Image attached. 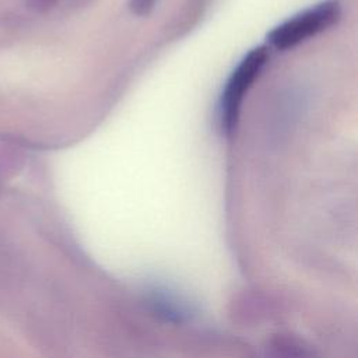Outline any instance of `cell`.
Returning a JSON list of instances; mask_svg holds the SVG:
<instances>
[{
    "label": "cell",
    "instance_id": "obj_1",
    "mask_svg": "<svg viewBox=\"0 0 358 358\" xmlns=\"http://www.w3.org/2000/svg\"><path fill=\"white\" fill-rule=\"evenodd\" d=\"M340 15L341 8L337 0L322 1L273 28L267 41L278 50L291 49L334 25Z\"/></svg>",
    "mask_w": 358,
    "mask_h": 358
},
{
    "label": "cell",
    "instance_id": "obj_2",
    "mask_svg": "<svg viewBox=\"0 0 358 358\" xmlns=\"http://www.w3.org/2000/svg\"><path fill=\"white\" fill-rule=\"evenodd\" d=\"M268 59V49L257 46L249 50L231 73L220 99V124L225 134L234 131L238 123L245 94L259 77Z\"/></svg>",
    "mask_w": 358,
    "mask_h": 358
},
{
    "label": "cell",
    "instance_id": "obj_3",
    "mask_svg": "<svg viewBox=\"0 0 358 358\" xmlns=\"http://www.w3.org/2000/svg\"><path fill=\"white\" fill-rule=\"evenodd\" d=\"M147 298L152 312L164 320L182 323L192 316L193 310L189 302L168 288H151Z\"/></svg>",
    "mask_w": 358,
    "mask_h": 358
},
{
    "label": "cell",
    "instance_id": "obj_4",
    "mask_svg": "<svg viewBox=\"0 0 358 358\" xmlns=\"http://www.w3.org/2000/svg\"><path fill=\"white\" fill-rule=\"evenodd\" d=\"M158 0H130V10L136 15H147L157 4Z\"/></svg>",
    "mask_w": 358,
    "mask_h": 358
},
{
    "label": "cell",
    "instance_id": "obj_5",
    "mask_svg": "<svg viewBox=\"0 0 358 358\" xmlns=\"http://www.w3.org/2000/svg\"><path fill=\"white\" fill-rule=\"evenodd\" d=\"M28 1H29V4H31L34 8L42 11V10H46V8H49L50 6H53L56 0H28Z\"/></svg>",
    "mask_w": 358,
    "mask_h": 358
}]
</instances>
